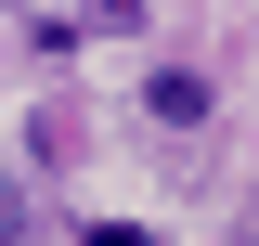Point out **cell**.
<instances>
[{
	"mask_svg": "<svg viewBox=\"0 0 259 246\" xmlns=\"http://www.w3.org/2000/svg\"><path fill=\"white\" fill-rule=\"evenodd\" d=\"M78 246H168V233H143V220H78Z\"/></svg>",
	"mask_w": 259,
	"mask_h": 246,
	"instance_id": "7a4b0ae2",
	"label": "cell"
},
{
	"mask_svg": "<svg viewBox=\"0 0 259 246\" xmlns=\"http://www.w3.org/2000/svg\"><path fill=\"white\" fill-rule=\"evenodd\" d=\"M130 104H143L156 130H207V117H221V65H182V52H168V65H143Z\"/></svg>",
	"mask_w": 259,
	"mask_h": 246,
	"instance_id": "6da1fadb",
	"label": "cell"
}]
</instances>
